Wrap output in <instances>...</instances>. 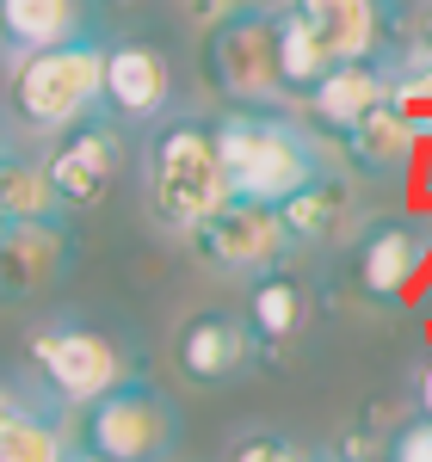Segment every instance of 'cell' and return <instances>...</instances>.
Instances as JSON below:
<instances>
[{"instance_id": "3", "label": "cell", "mask_w": 432, "mask_h": 462, "mask_svg": "<svg viewBox=\"0 0 432 462\" xmlns=\"http://www.w3.org/2000/svg\"><path fill=\"white\" fill-rule=\"evenodd\" d=\"M106 50L111 37H74L37 56H13L6 62V87L0 106L13 117V130L25 143H56L62 130L87 124L106 111Z\"/></svg>"}, {"instance_id": "9", "label": "cell", "mask_w": 432, "mask_h": 462, "mask_svg": "<svg viewBox=\"0 0 432 462\" xmlns=\"http://www.w3.org/2000/svg\"><path fill=\"white\" fill-rule=\"evenodd\" d=\"M198 253V265H211L222 278H259V272H278L290 265V235L285 216L266 210V204H222V210L185 241Z\"/></svg>"}, {"instance_id": "23", "label": "cell", "mask_w": 432, "mask_h": 462, "mask_svg": "<svg viewBox=\"0 0 432 462\" xmlns=\"http://www.w3.org/2000/svg\"><path fill=\"white\" fill-rule=\"evenodd\" d=\"M390 462H432V420H408L390 431Z\"/></svg>"}, {"instance_id": "5", "label": "cell", "mask_w": 432, "mask_h": 462, "mask_svg": "<svg viewBox=\"0 0 432 462\" xmlns=\"http://www.w3.org/2000/svg\"><path fill=\"white\" fill-rule=\"evenodd\" d=\"M272 13H235L222 25H204L198 62H204V87L222 106H241V111H285L290 106L285 80H278V25H272Z\"/></svg>"}, {"instance_id": "12", "label": "cell", "mask_w": 432, "mask_h": 462, "mask_svg": "<svg viewBox=\"0 0 432 462\" xmlns=\"http://www.w3.org/2000/svg\"><path fill=\"white\" fill-rule=\"evenodd\" d=\"M278 6H290L296 19H309L340 62H383L401 43L396 0H278Z\"/></svg>"}, {"instance_id": "1", "label": "cell", "mask_w": 432, "mask_h": 462, "mask_svg": "<svg viewBox=\"0 0 432 462\" xmlns=\"http://www.w3.org/2000/svg\"><path fill=\"white\" fill-rule=\"evenodd\" d=\"M143 210L161 235L192 241L229 198V173H222V148H216V117L198 111H174L155 130H143Z\"/></svg>"}, {"instance_id": "18", "label": "cell", "mask_w": 432, "mask_h": 462, "mask_svg": "<svg viewBox=\"0 0 432 462\" xmlns=\"http://www.w3.org/2000/svg\"><path fill=\"white\" fill-rule=\"evenodd\" d=\"M0 32H6V62L37 56L74 37L99 32V6L93 0H0Z\"/></svg>"}, {"instance_id": "2", "label": "cell", "mask_w": 432, "mask_h": 462, "mask_svg": "<svg viewBox=\"0 0 432 462\" xmlns=\"http://www.w3.org/2000/svg\"><path fill=\"white\" fill-rule=\"evenodd\" d=\"M216 148H222V173L235 204H266L285 210L303 185L327 173L322 136L296 117V111H241L229 106L216 117Z\"/></svg>"}, {"instance_id": "31", "label": "cell", "mask_w": 432, "mask_h": 462, "mask_svg": "<svg viewBox=\"0 0 432 462\" xmlns=\"http://www.w3.org/2000/svg\"><path fill=\"white\" fill-rule=\"evenodd\" d=\"M99 13H124V6H136V0H93Z\"/></svg>"}, {"instance_id": "27", "label": "cell", "mask_w": 432, "mask_h": 462, "mask_svg": "<svg viewBox=\"0 0 432 462\" xmlns=\"http://www.w3.org/2000/svg\"><path fill=\"white\" fill-rule=\"evenodd\" d=\"M414 413L432 420V357H420V370H414Z\"/></svg>"}, {"instance_id": "7", "label": "cell", "mask_w": 432, "mask_h": 462, "mask_svg": "<svg viewBox=\"0 0 432 462\" xmlns=\"http://www.w3.org/2000/svg\"><path fill=\"white\" fill-rule=\"evenodd\" d=\"M74 444L106 462H167L180 444V413L148 376H130L124 389H111L106 401L80 413Z\"/></svg>"}, {"instance_id": "24", "label": "cell", "mask_w": 432, "mask_h": 462, "mask_svg": "<svg viewBox=\"0 0 432 462\" xmlns=\"http://www.w3.org/2000/svg\"><path fill=\"white\" fill-rule=\"evenodd\" d=\"M185 6H192V19L222 25V19H235V13H272L278 0H185Z\"/></svg>"}, {"instance_id": "32", "label": "cell", "mask_w": 432, "mask_h": 462, "mask_svg": "<svg viewBox=\"0 0 432 462\" xmlns=\"http://www.w3.org/2000/svg\"><path fill=\"white\" fill-rule=\"evenodd\" d=\"M74 462H106V457H93V450H80V444H74Z\"/></svg>"}, {"instance_id": "29", "label": "cell", "mask_w": 432, "mask_h": 462, "mask_svg": "<svg viewBox=\"0 0 432 462\" xmlns=\"http://www.w3.org/2000/svg\"><path fill=\"white\" fill-rule=\"evenodd\" d=\"M19 143H25V136L13 130V117H6V106H0V161H6V154H19Z\"/></svg>"}, {"instance_id": "14", "label": "cell", "mask_w": 432, "mask_h": 462, "mask_svg": "<svg viewBox=\"0 0 432 462\" xmlns=\"http://www.w3.org/2000/svg\"><path fill=\"white\" fill-rule=\"evenodd\" d=\"M396 99V87H390V56L383 62H333L327 69V80L303 99V124L315 130V136H346L352 124H364L377 106H390Z\"/></svg>"}, {"instance_id": "22", "label": "cell", "mask_w": 432, "mask_h": 462, "mask_svg": "<svg viewBox=\"0 0 432 462\" xmlns=\"http://www.w3.org/2000/svg\"><path fill=\"white\" fill-rule=\"evenodd\" d=\"M229 462H315V450L285 438V431H248V438H235Z\"/></svg>"}, {"instance_id": "28", "label": "cell", "mask_w": 432, "mask_h": 462, "mask_svg": "<svg viewBox=\"0 0 432 462\" xmlns=\"http://www.w3.org/2000/svg\"><path fill=\"white\" fill-rule=\"evenodd\" d=\"M414 167H420V191L432 198V117L420 124V161H414Z\"/></svg>"}, {"instance_id": "21", "label": "cell", "mask_w": 432, "mask_h": 462, "mask_svg": "<svg viewBox=\"0 0 432 462\" xmlns=\"http://www.w3.org/2000/svg\"><path fill=\"white\" fill-rule=\"evenodd\" d=\"M0 462H74V438L43 394L0 426Z\"/></svg>"}, {"instance_id": "25", "label": "cell", "mask_w": 432, "mask_h": 462, "mask_svg": "<svg viewBox=\"0 0 432 462\" xmlns=\"http://www.w3.org/2000/svg\"><path fill=\"white\" fill-rule=\"evenodd\" d=\"M408 43H414V50H427V56H432V0H420V6L408 13Z\"/></svg>"}, {"instance_id": "20", "label": "cell", "mask_w": 432, "mask_h": 462, "mask_svg": "<svg viewBox=\"0 0 432 462\" xmlns=\"http://www.w3.org/2000/svg\"><path fill=\"white\" fill-rule=\"evenodd\" d=\"M0 222H74L50 185L43 154H6L0 161Z\"/></svg>"}, {"instance_id": "13", "label": "cell", "mask_w": 432, "mask_h": 462, "mask_svg": "<svg viewBox=\"0 0 432 462\" xmlns=\"http://www.w3.org/2000/svg\"><path fill=\"white\" fill-rule=\"evenodd\" d=\"M74 265V222H6L0 235V302H37Z\"/></svg>"}, {"instance_id": "6", "label": "cell", "mask_w": 432, "mask_h": 462, "mask_svg": "<svg viewBox=\"0 0 432 462\" xmlns=\"http://www.w3.org/2000/svg\"><path fill=\"white\" fill-rule=\"evenodd\" d=\"M352 290L371 309H401L414 302L420 278L432 272V210H390L371 216L352 235Z\"/></svg>"}, {"instance_id": "4", "label": "cell", "mask_w": 432, "mask_h": 462, "mask_svg": "<svg viewBox=\"0 0 432 462\" xmlns=\"http://www.w3.org/2000/svg\"><path fill=\"white\" fill-rule=\"evenodd\" d=\"M25 370L43 389V401L62 407V413H87L93 401H106L130 376H143L136 352L117 333L93 327V320H74V315H50L25 333Z\"/></svg>"}, {"instance_id": "34", "label": "cell", "mask_w": 432, "mask_h": 462, "mask_svg": "<svg viewBox=\"0 0 432 462\" xmlns=\"http://www.w3.org/2000/svg\"><path fill=\"white\" fill-rule=\"evenodd\" d=\"M315 462H333V457H327V450H315Z\"/></svg>"}, {"instance_id": "30", "label": "cell", "mask_w": 432, "mask_h": 462, "mask_svg": "<svg viewBox=\"0 0 432 462\" xmlns=\"http://www.w3.org/2000/svg\"><path fill=\"white\" fill-rule=\"evenodd\" d=\"M414 309H420V315L432 320V272H427V278H420V290H414Z\"/></svg>"}, {"instance_id": "26", "label": "cell", "mask_w": 432, "mask_h": 462, "mask_svg": "<svg viewBox=\"0 0 432 462\" xmlns=\"http://www.w3.org/2000/svg\"><path fill=\"white\" fill-rule=\"evenodd\" d=\"M32 401H37V394H25V389H19V383H6V376H0V426H6L13 413H25Z\"/></svg>"}, {"instance_id": "15", "label": "cell", "mask_w": 432, "mask_h": 462, "mask_svg": "<svg viewBox=\"0 0 432 462\" xmlns=\"http://www.w3.org/2000/svg\"><path fill=\"white\" fill-rule=\"evenodd\" d=\"M340 154H346L352 179L401 185V179L414 173V161H420V124H414V111H401L396 99H390V106H377L364 124H352V130L340 136Z\"/></svg>"}, {"instance_id": "10", "label": "cell", "mask_w": 432, "mask_h": 462, "mask_svg": "<svg viewBox=\"0 0 432 462\" xmlns=\"http://www.w3.org/2000/svg\"><path fill=\"white\" fill-rule=\"evenodd\" d=\"M180 80H174V56L148 37H111L106 50V117L124 130H155L161 117H174Z\"/></svg>"}, {"instance_id": "11", "label": "cell", "mask_w": 432, "mask_h": 462, "mask_svg": "<svg viewBox=\"0 0 432 462\" xmlns=\"http://www.w3.org/2000/svg\"><path fill=\"white\" fill-rule=\"evenodd\" d=\"M259 339H253L248 315H229V309H198L180 320L174 333V370H180L192 389H229L259 370Z\"/></svg>"}, {"instance_id": "17", "label": "cell", "mask_w": 432, "mask_h": 462, "mask_svg": "<svg viewBox=\"0 0 432 462\" xmlns=\"http://www.w3.org/2000/svg\"><path fill=\"white\" fill-rule=\"evenodd\" d=\"M278 216H285V235H290V247H296V253L333 247L340 235H359V228H364V222H359V191H352V179L340 173V167H327L315 185H303Z\"/></svg>"}, {"instance_id": "33", "label": "cell", "mask_w": 432, "mask_h": 462, "mask_svg": "<svg viewBox=\"0 0 432 462\" xmlns=\"http://www.w3.org/2000/svg\"><path fill=\"white\" fill-rule=\"evenodd\" d=\"M0 62H6V32H0Z\"/></svg>"}, {"instance_id": "8", "label": "cell", "mask_w": 432, "mask_h": 462, "mask_svg": "<svg viewBox=\"0 0 432 462\" xmlns=\"http://www.w3.org/2000/svg\"><path fill=\"white\" fill-rule=\"evenodd\" d=\"M43 167H50V185H56V198H62L69 216L99 210L117 191L124 167H130V130L99 111V117L62 130L56 143H43Z\"/></svg>"}, {"instance_id": "19", "label": "cell", "mask_w": 432, "mask_h": 462, "mask_svg": "<svg viewBox=\"0 0 432 462\" xmlns=\"http://www.w3.org/2000/svg\"><path fill=\"white\" fill-rule=\"evenodd\" d=\"M272 25H278V80H285V99L303 106V99L327 80V69H333L340 56H333V50L322 43V32H315L309 19H296L290 6L272 13Z\"/></svg>"}, {"instance_id": "35", "label": "cell", "mask_w": 432, "mask_h": 462, "mask_svg": "<svg viewBox=\"0 0 432 462\" xmlns=\"http://www.w3.org/2000/svg\"><path fill=\"white\" fill-rule=\"evenodd\" d=\"M0 235H6V222H0Z\"/></svg>"}, {"instance_id": "16", "label": "cell", "mask_w": 432, "mask_h": 462, "mask_svg": "<svg viewBox=\"0 0 432 462\" xmlns=\"http://www.w3.org/2000/svg\"><path fill=\"white\" fill-rule=\"evenodd\" d=\"M241 315H248L259 352H285V346H296L309 333V320H315V290H309L303 272H290V265L259 272V278H248Z\"/></svg>"}]
</instances>
